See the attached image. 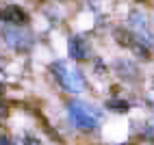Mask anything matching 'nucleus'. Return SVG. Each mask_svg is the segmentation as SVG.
<instances>
[{"label": "nucleus", "mask_w": 154, "mask_h": 145, "mask_svg": "<svg viewBox=\"0 0 154 145\" xmlns=\"http://www.w3.org/2000/svg\"><path fill=\"white\" fill-rule=\"evenodd\" d=\"M52 71H54L57 80H59V85L63 89H67L69 93H80L85 89L83 74H80L76 67H69L65 63H61V61H57V63L52 65Z\"/></svg>", "instance_id": "obj_1"}, {"label": "nucleus", "mask_w": 154, "mask_h": 145, "mask_svg": "<svg viewBox=\"0 0 154 145\" xmlns=\"http://www.w3.org/2000/svg\"><path fill=\"white\" fill-rule=\"evenodd\" d=\"M69 115L80 130H94L98 123V110H94L83 102H69Z\"/></svg>", "instance_id": "obj_2"}, {"label": "nucleus", "mask_w": 154, "mask_h": 145, "mask_svg": "<svg viewBox=\"0 0 154 145\" xmlns=\"http://www.w3.org/2000/svg\"><path fill=\"white\" fill-rule=\"evenodd\" d=\"M5 41H7L13 50H26L33 39H30V33H26L22 26L9 24V28L5 30Z\"/></svg>", "instance_id": "obj_3"}, {"label": "nucleus", "mask_w": 154, "mask_h": 145, "mask_svg": "<svg viewBox=\"0 0 154 145\" xmlns=\"http://www.w3.org/2000/svg\"><path fill=\"white\" fill-rule=\"evenodd\" d=\"M0 20L7 24H13V26H24L28 24V15L22 7H17V5H9L5 7L2 11H0Z\"/></svg>", "instance_id": "obj_4"}, {"label": "nucleus", "mask_w": 154, "mask_h": 145, "mask_svg": "<svg viewBox=\"0 0 154 145\" xmlns=\"http://www.w3.org/2000/svg\"><path fill=\"white\" fill-rule=\"evenodd\" d=\"M67 52L74 61H85L89 56V46L85 44L83 37H72L69 39V46H67Z\"/></svg>", "instance_id": "obj_5"}, {"label": "nucleus", "mask_w": 154, "mask_h": 145, "mask_svg": "<svg viewBox=\"0 0 154 145\" xmlns=\"http://www.w3.org/2000/svg\"><path fill=\"white\" fill-rule=\"evenodd\" d=\"M115 39H117V44H122L124 48H132V46H137L135 37H132L126 28H117V30H115Z\"/></svg>", "instance_id": "obj_6"}, {"label": "nucleus", "mask_w": 154, "mask_h": 145, "mask_svg": "<svg viewBox=\"0 0 154 145\" xmlns=\"http://www.w3.org/2000/svg\"><path fill=\"white\" fill-rule=\"evenodd\" d=\"M106 106L113 108V110H117V113H126V110H128V104H126L124 100H109Z\"/></svg>", "instance_id": "obj_7"}, {"label": "nucleus", "mask_w": 154, "mask_h": 145, "mask_svg": "<svg viewBox=\"0 0 154 145\" xmlns=\"http://www.w3.org/2000/svg\"><path fill=\"white\" fill-rule=\"evenodd\" d=\"M0 145H17L15 141H11L9 137H5V134H0Z\"/></svg>", "instance_id": "obj_8"}, {"label": "nucleus", "mask_w": 154, "mask_h": 145, "mask_svg": "<svg viewBox=\"0 0 154 145\" xmlns=\"http://www.w3.org/2000/svg\"><path fill=\"white\" fill-rule=\"evenodd\" d=\"M2 91H5V89H2V85H0V98H2Z\"/></svg>", "instance_id": "obj_9"}]
</instances>
